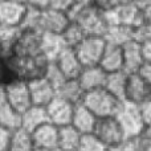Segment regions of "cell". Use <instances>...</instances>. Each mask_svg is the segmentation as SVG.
<instances>
[{
	"label": "cell",
	"instance_id": "cell-1",
	"mask_svg": "<svg viewBox=\"0 0 151 151\" xmlns=\"http://www.w3.org/2000/svg\"><path fill=\"white\" fill-rule=\"evenodd\" d=\"M68 13L70 20L77 23L85 31L86 36H105L107 24L104 17V11L96 4H74Z\"/></svg>",
	"mask_w": 151,
	"mask_h": 151
},
{
	"label": "cell",
	"instance_id": "cell-2",
	"mask_svg": "<svg viewBox=\"0 0 151 151\" xmlns=\"http://www.w3.org/2000/svg\"><path fill=\"white\" fill-rule=\"evenodd\" d=\"M82 104L91 113H94L97 118H105L115 117L122 101L118 99L117 97H114L105 88H99L90 91H85Z\"/></svg>",
	"mask_w": 151,
	"mask_h": 151
},
{
	"label": "cell",
	"instance_id": "cell-3",
	"mask_svg": "<svg viewBox=\"0 0 151 151\" xmlns=\"http://www.w3.org/2000/svg\"><path fill=\"white\" fill-rule=\"evenodd\" d=\"M117 119L119 121L122 129L127 138L130 137H139L145 129V122L142 118L139 105L131 104L127 101H122L121 107L117 113Z\"/></svg>",
	"mask_w": 151,
	"mask_h": 151
},
{
	"label": "cell",
	"instance_id": "cell-4",
	"mask_svg": "<svg viewBox=\"0 0 151 151\" xmlns=\"http://www.w3.org/2000/svg\"><path fill=\"white\" fill-rule=\"evenodd\" d=\"M107 41L104 36H86L73 49L82 66L99 65Z\"/></svg>",
	"mask_w": 151,
	"mask_h": 151
},
{
	"label": "cell",
	"instance_id": "cell-5",
	"mask_svg": "<svg viewBox=\"0 0 151 151\" xmlns=\"http://www.w3.org/2000/svg\"><path fill=\"white\" fill-rule=\"evenodd\" d=\"M93 133L96 134L109 149H113V147L118 146L121 142L127 138L125 134V130L122 129V126H121L119 121L117 119V117L98 118Z\"/></svg>",
	"mask_w": 151,
	"mask_h": 151
},
{
	"label": "cell",
	"instance_id": "cell-6",
	"mask_svg": "<svg viewBox=\"0 0 151 151\" xmlns=\"http://www.w3.org/2000/svg\"><path fill=\"white\" fill-rule=\"evenodd\" d=\"M5 99L7 104L11 105L13 109L23 114L28 107L32 106L31 94H29L28 81L25 80H13L4 85Z\"/></svg>",
	"mask_w": 151,
	"mask_h": 151
},
{
	"label": "cell",
	"instance_id": "cell-7",
	"mask_svg": "<svg viewBox=\"0 0 151 151\" xmlns=\"http://www.w3.org/2000/svg\"><path fill=\"white\" fill-rule=\"evenodd\" d=\"M74 104L70 101L63 98L60 96H56L49 104L45 106L48 114V119L50 123L63 127V126L70 125L72 123V117H73L74 111Z\"/></svg>",
	"mask_w": 151,
	"mask_h": 151
},
{
	"label": "cell",
	"instance_id": "cell-8",
	"mask_svg": "<svg viewBox=\"0 0 151 151\" xmlns=\"http://www.w3.org/2000/svg\"><path fill=\"white\" fill-rule=\"evenodd\" d=\"M28 88H29V94H31L32 105H36V106L45 107L57 96V90H56L55 85L45 76L29 80Z\"/></svg>",
	"mask_w": 151,
	"mask_h": 151
},
{
	"label": "cell",
	"instance_id": "cell-9",
	"mask_svg": "<svg viewBox=\"0 0 151 151\" xmlns=\"http://www.w3.org/2000/svg\"><path fill=\"white\" fill-rule=\"evenodd\" d=\"M58 131L60 127L50 122H45L31 133L36 151L58 150Z\"/></svg>",
	"mask_w": 151,
	"mask_h": 151
},
{
	"label": "cell",
	"instance_id": "cell-10",
	"mask_svg": "<svg viewBox=\"0 0 151 151\" xmlns=\"http://www.w3.org/2000/svg\"><path fill=\"white\" fill-rule=\"evenodd\" d=\"M149 98H151V85H149L139 73H129L125 101L141 105Z\"/></svg>",
	"mask_w": 151,
	"mask_h": 151
},
{
	"label": "cell",
	"instance_id": "cell-11",
	"mask_svg": "<svg viewBox=\"0 0 151 151\" xmlns=\"http://www.w3.org/2000/svg\"><path fill=\"white\" fill-rule=\"evenodd\" d=\"M70 23L72 20L68 12L55 9V8H48L42 11L41 15V32L61 35Z\"/></svg>",
	"mask_w": 151,
	"mask_h": 151
},
{
	"label": "cell",
	"instance_id": "cell-12",
	"mask_svg": "<svg viewBox=\"0 0 151 151\" xmlns=\"http://www.w3.org/2000/svg\"><path fill=\"white\" fill-rule=\"evenodd\" d=\"M123 50V70L127 73H138L141 66L145 64V55L142 42L135 39L122 45Z\"/></svg>",
	"mask_w": 151,
	"mask_h": 151
},
{
	"label": "cell",
	"instance_id": "cell-13",
	"mask_svg": "<svg viewBox=\"0 0 151 151\" xmlns=\"http://www.w3.org/2000/svg\"><path fill=\"white\" fill-rule=\"evenodd\" d=\"M53 63L57 65V68L61 70V73L65 76V78L70 80V78H77L82 70V64L78 60L76 50L73 48L66 47L60 55L57 56Z\"/></svg>",
	"mask_w": 151,
	"mask_h": 151
},
{
	"label": "cell",
	"instance_id": "cell-14",
	"mask_svg": "<svg viewBox=\"0 0 151 151\" xmlns=\"http://www.w3.org/2000/svg\"><path fill=\"white\" fill-rule=\"evenodd\" d=\"M106 76L107 73L99 65H91L83 66L77 80L80 82L81 88L83 89V91H90L94 89L104 88Z\"/></svg>",
	"mask_w": 151,
	"mask_h": 151
},
{
	"label": "cell",
	"instance_id": "cell-15",
	"mask_svg": "<svg viewBox=\"0 0 151 151\" xmlns=\"http://www.w3.org/2000/svg\"><path fill=\"white\" fill-rule=\"evenodd\" d=\"M98 118L94 115V113H91L85 105L81 102L74 106L73 117H72V123L74 129H77L81 134H89L93 133L94 127L97 125Z\"/></svg>",
	"mask_w": 151,
	"mask_h": 151
},
{
	"label": "cell",
	"instance_id": "cell-16",
	"mask_svg": "<svg viewBox=\"0 0 151 151\" xmlns=\"http://www.w3.org/2000/svg\"><path fill=\"white\" fill-rule=\"evenodd\" d=\"M99 66L106 73L123 70V50L121 45L109 44L104 50V55L99 61Z\"/></svg>",
	"mask_w": 151,
	"mask_h": 151
},
{
	"label": "cell",
	"instance_id": "cell-17",
	"mask_svg": "<svg viewBox=\"0 0 151 151\" xmlns=\"http://www.w3.org/2000/svg\"><path fill=\"white\" fill-rule=\"evenodd\" d=\"M25 11L27 5L24 4L0 0V24L21 27Z\"/></svg>",
	"mask_w": 151,
	"mask_h": 151
},
{
	"label": "cell",
	"instance_id": "cell-18",
	"mask_svg": "<svg viewBox=\"0 0 151 151\" xmlns=\"http://www.w3.org/2000/svg\"><path fill=\"white\" fill-rule=\"evenodd\" d=\"M66 48L61 35L44 32L41 35V52L50 63L57 58V56Z\"/></svg>",
	"mask_w": 151,
	"mask_h": 151
},
{
	"label": "cell",
	"instance_id": "cell-19",
	"mask_svg": "<svg viewBox=\"0 0 151 151\" xmlns=\"http://www.w3.org/2000/svg\"><path fill=\"white\" fill-rule=\"evenodd\" d=\"M129 73L126 70H118L113 73H107L105 86L107 91L117 97L121 101H125V93H126V85H127Z\"/></svg>",
	"mask_w": 151,
	"mask_h": 151
},
{
	"label": "cell",
	"instance_id": "cell-20",
	"mask_svg": "<svg viewBox=\"0 0 151 151\" xmlns=\"http://www.w3.org/2000/svg\"><path fill=\"white\" fill-rule=\"evenodd\" d=\"M45 122H49L47 109L42 106L32 105L23 113V127L21 129H24L28 133H32L35 129H37Z\"/></svg>",
	"mask_w": 151,
	"mask_h": 151
},
{
	"label": "cell",
	"instance_id": "cell-21",
	"mask_svg": "<svg viewBox=\"0 0 151 151\" xmlns=\"http://www.w3.org/2000/svg\"><path fill=\"white\" fill-rule=\"evenodd\" d=\"M82 134L72 125L60 127L58 131V150L60 151H78Z\"/></svg>",
	"mask_w": 151,
	"mask_h": 151
},
{
	"label": "cell",
	"instance_id": "cell-22",
	"mask_svg": "<svg viewBox=\"0 0 151 151\" xmlns=\"http://www.w3.org/2000/svg\"><path fill=\"white\" fill-rule=\"evenodd\" d=\"M0 126L13 133L20 130L23 127V114L5 102L0 106Z\"/></svg>",
	"mask_w": 151,
	"mask_h": 151
},
{
	"label": "cell",
	"instance_id": "cell-23",
	"mask_svg": "<svg viewBox=\"0 0 151 151\" xmlns=\"http://www.w3.org/2000/svg\"><path fill=\"white\" fill-rule=\"evenodd\" d=\"M105 40L109 44L121 45L126 44L127 41L134 39V28L127 25H122V24H115V25L107 27L106 33H105Z\"/></svg>",
	"mask_w": 151,
	"mask_h": 151
},
{
	"label": "cell",
	"instance_id": "cell-24",
	"mask_svg": "<svg viewBox=\"0 0 151 151\" xmlns=\"http://www.w3.org/2000/svg\"><path fill=\"white\" fill-rule=\"evenodd\" d=\"M83 94H85V91L81 88L77 78L65 80V82L57 89V96L68 99V101H70L72 104H74V105L82 102Z\"/></svg>",
	"mask_w": 151,
	"mask_h": 151
},
{
	"label": "cell",
	"instance_id": "cell-25",
	"mask_svg": "<svg viewBox=\"0 0 151 151\" xmlns=\"http://www.w3.org/2000/svg\"><path fill=\"white\" fill-rule=\"evenodd\" d=\"M61 36H63V40H64L66 47L76 48L86 37V33L77 23L72 21V23L66 27L65 31L61 33Z\"/></svg>",
	"mask_w": 151,
	"mask_h": 151
},
{
	"label": "cell",
	"instance_id": "cell-26",
	"mask_svg": "<svg viewBox=\"0 0 151 151\" xmlns=\"http://www.w3.org/2000/svg\"><path fill=\"white\" fill-rule=\"evenodd\" d=\"M9 151H36L31 138V133L25 131L24 129L15 131Z\"/></svg>",
	"mask_w": 151,
	"mask_h": 151
},
{
	"label": "cell",
	"instance_id": "cell-27",
	"mask_svg": "<svg viewBox=\"0 0 151 151\" xmlns=\"http://www.w3.org/2000/svg\"><path fill=\"white\" fill-rule=\"evenodd\" d=\"M78 151H110V149L94 133L82 134Z\"/></svg>",
	"mask_w": 151,
	"mask_h": 151
},
{
	"label": "cell",
	"instance_id": "cell-28",
	"mask_svg": "<svg viewBox=\"0 0 151 151\" xmlns=\"http://www.w3.org/2000/svg\"><path fill=\"white\" fill-rule=\"evenodd\" d=\"M45 77L55 85L56 90L65 82V80H68V78H65V76L61 73V70L57 68V65H56L55 63L49 64V66H48V69H47V73H45Z\"/></svg>",
	"mask_w": 151,
	"mask_h": 151
},
{
	"label": "cell",
	"instance_id": "cell-29",
	"mask_svg": "<svg viewBox=\"0 0 151 151\" xmlns=\"http://www.w3.org/2000/svg\"><path fill=\"white\" fill-rule=\"evenodd\" d=\"M110 151H142V143L139 137H130L122 141L118 146L110 149Z\"/></svg>",
	"mask_w": 151,
	"mask_h": 151
},
{
	"label": "cell",
	"instance_id": "cell-30",
	"mask_svg": "<svg viewBox=\"0 0 151 151\" xmlns=\"http://www.w3.org/2000/svg\"><path fill=\"white\" fill-rule=\"evenodd\" d=\"M134 39L139 42L151 41V23H142L134 29Z\"/></svg>",
	"mask_w": 151,
	"mask_h": 151
},
{
	"label": "cell",
	"instance_id": "cell-31",
	"mask_svg": "<svg viewBox=\"0 0 151 151\" xmlns=\"http://www.w3.org/2000/svg\"><path fill=\"white\" fill-rule=\"evenodd\" d=\"M13 139V131L0 126V151H9Z\"/></svg>",
	"mask_w": 151,
	"mask_h": 151
},
{
	"label": "cell",
	"instance_id": "cell-32",
	"mask_svg": "<svg viewBox=\"0 0 151 151\" xmlns=\"http://www.w3.org/2000/svg\"><path fill=\"white\" fill-rule=\"evenodd\" d=\"M139 107H141V113H142L145 126H151V98L145 101L143 104H141Z\"/></svg>",
	"mask_w": 151,
	"mask_h": 151
},
{
	"label": "cell",
	"instance_id": "cell-33",
	"mask_svg": "<svg viewBox=\"0 0 151 151\" xmlns=\"http://www.w3.org/2000/svg\"><path fill=\"white\" fill-rule=\"evenodd\" d=\"M138 73L147 83H149V85H151V63L145 61V64L141 66V69L138 70Z\"/></svg>",
	"mask_w": 151,
	"mask_h": 151
},
{
	"label": "cell",
	"instance_id": "cell-34",
	"mask_svg": "<svg viewBox=\"0 0 151 151\" xmlns=\"http://www.w3.org/2000/svg\"><path fill=\"white\" fill-rule=\"evenodd\" d=\"M27 5L44 11V9H48V8L50 7V0H28V4Z\"/></svg>",
	"mask_w": 151,
	"mask_h": 151
},
{
	"label": "cell",
	"instance_id": "cell-35",
	"mask_svg": "<svg viewBox=\"0 0 151 151\" xmlns=\"http://www.w3.org/2000/svg\"><path fill=\"white\" fill-rule=\"evenodd\" d=\"M139 7H141V11H142L143 23H151V1L139 4Z\"/></svg>",
	"mask_w": 151,
	"mask_h": 151
},
{
	"label": "cell",
	"instance_id": "cell-36",
	"mask_svg": "<svg viewBox=\"0 0 151 151\" xmlns=\"http://www.w3.org/2000/svg\"><path fill=\"white\" fill-rule=\"evenodd\" d=\"M142 47H143L145 61H147V63H151V41L143 42V44H142Z\"/></svg>",
	"mask_w": 151,
	"mask_h": 151
},
{
	"label": "cell",
	"instance_id": "cell-37",
	"mask_svg": "<svg viewBox=\"0 0 151 151\" xmlns=\"http://www.w3.org/2000/svg\"><path fill=\"white\" fill-rule=\"evenodd\" d=\"M5 102H7V99H5V89H4V85L0 83V106L4 105Z\"/></svg>",
	"mask_w": 151,
	"mask_h": 151
},
{
	"label": "cell",
	"instance_id": "cell-38",
	"mask_svg": "<svg viewBox=\"0 0 151 151\" xmlns=\"http://www.w3.org/2000/svg\"><path fill=\"white\" fill-rule=\"evenodd\" d=\"M141 143H142V151H151V141H142L141 139Z\"/></svg>",
	"mask_w": 151,
	"mask_h": 151
},
{
	"label": "cell",
	"instance_id": "cell-39",
	"mask_svg": "<svg viewBox=\"0 0 151 151\" xmlns=\"http://www.w3.org/2000/svg\"><path fill=\"white\" fill-rule=\"evenodd\" d=\"M94 0H74V4H80V5H89L93 4Z\"/></svg>",
	"mask_w": 151,
	"mask_h": 151
},
{
	"label": "cell",
	"instance_id": "cell-40",
	"mask_svg": "<svg viewBox=\"0 0 151 151\" xmlns=\"http://www.w3.org/2000/svg\"><path fill=\"white\" fill-rule=\"evenodd\" d=\"M7 1H12V3H19V4H28V0H7Z\"/></svg>",
	"mask_w": 151,
	"mask_h": 151
},
{
	"label": "cell",
	"instance_id": "cell-41",
	"mask_svg": "<svg viewBox=\"0 0 151 151\" xmlns=\"http://www.w3.org/2000/svg\"><path fill=\"white\" fill-rule=\"evenodd\" d=\"M151 0H137V3L138 4H143V3H150Z\"/></svg>",
	"mask_w": 151,
	"mask_h": 151
},
{
	"label": "cell",
	"instance_id": "cell-42",
	"mask_svg": "<svg viewBox=\"0 0 151 151\" xmlns=\"http://www.w3.org/2000/svg\"><path fill=\"white\" fill-rule=\"evenodd\" d=\"M40 151H60V150H40Z\"/></svg>",
	"mask_w": 151,
	"mask_h": 151
},
{
	"label": "cell",
	"instance_id": "cell-43",
	"mask_svg": "<svg viewBox=\"0 0 151 151\" xmlns=\"http://www.w3.org/2000/svg\"><path fill=\"white\" fill-rule=\"evenodd\" d=\"M0 55H1V48H0Z\"/></svg>",
	"mask_w": 151,
	"mask_h": 151
}]
</instances>
